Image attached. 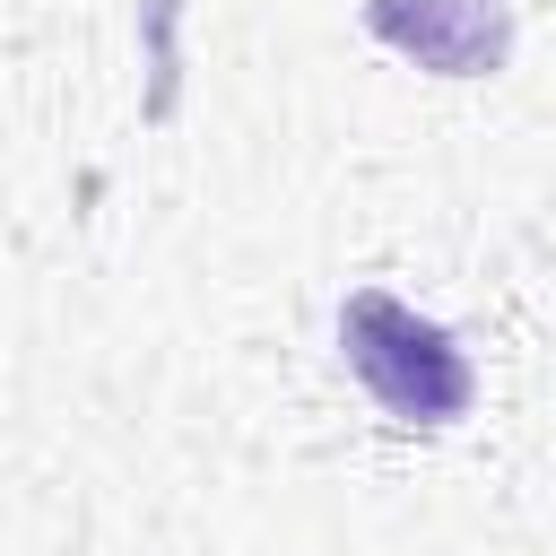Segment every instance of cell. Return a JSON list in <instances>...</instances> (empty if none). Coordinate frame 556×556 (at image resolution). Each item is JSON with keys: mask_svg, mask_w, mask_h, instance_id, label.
<instances>
[{"mask_svg": "<svg viewBox=\"0 0 556 556\" xmlns=\"http://www.w3.org/2000/svg\"><path fill=\"white\" fill-rule=\"evenodd\" d=\"M339 348H348L356 382H365L400 426H452V417H469V400H478V374H469L460 339H452L443 321H417V313H408L400 295H382V287H356V295L339 304Z\"/></svg>", "mask_w": 556, "mask_h": 556, "instance_id": "obj_1", "label": "cell"}, {"mask_svg": "<svg viewBox=\"0 0 556 556\" xmlns=\"http://www.w3.org/2000/svg\"><path fill=\"white\" fill-rule=\"evenodd\" d=\"M365 26L382 43H400L417 70H443V78H478L513 43L504 0H365Z\"/></svg>", "mask_w": 556, "mask_h": 556, "instance_id": "obj_2", "label": "cell"}]
</instances>
